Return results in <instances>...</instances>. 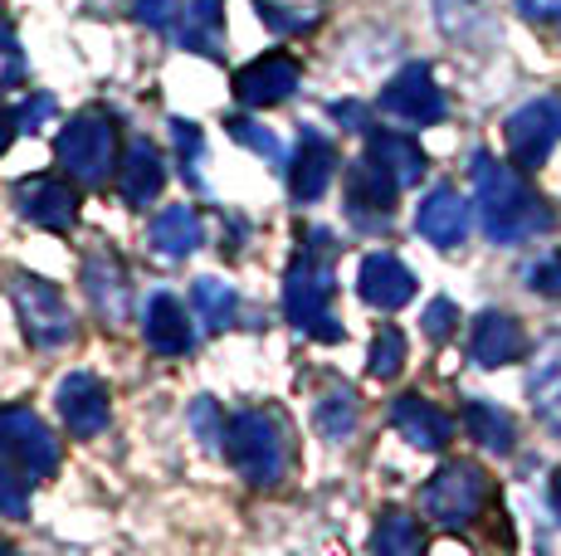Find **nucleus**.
<instances>
[{
    "label": "nucleus",
    "mask_w": 561,
    "mask_h": 556,
    "mask_svg": "<svg viewBox=\"0 0 561 556\" xmlns=\"http://www.w3.org/2000/svg\"><path fill=\"white\" fill-rule=\"evenodd\" d=\"M473 210L493 244H523L537 240L557 224L552 206L517 176V166L499 162V157L479 152L473 157Z\"/></svg>",
    "instance_id": "nucleus-1"
},
{
    "label": "nucleus",
    "mask_w": 561,
    "mask_h": 556,
    "mask_svg": "<svg viewBox=\"0 0 561 556\" xmlns=\"http://www.w3.org/2000/svg\"><path fill=\"white\" fill-rule=\"evenodd\" d=\"M304 254L288 264L284 274V313L298 333L318 337V341H337L342 323L328 313L332 293H337V274H332V234L328 230H304Z\"/></svg>",
    "instance_id": "nucleus-2"
},
{
    "label": "nucleus",
    "mask_w": 561,
    "mask_h": 556,
    "mask_svg": "<svg viewBox=\"0 0 561 556\" xmlns=\"http://www.w3.org/2000/svg\"><path fill=\"white\" fill-rule=\"evenodd\" d=\"M225 454H230L234 474L254 488L284 484L288 464H294V430H288L284 410L264 405V410H240L225 425Z\"/></svg>",
    "instance_id": "nucleus-3"
},
{
    "label": "nucleus",
    "mask_w": 561,
    "mask_h": 556,
    "mask_svg": "<svg viewBox=\"0 0 561 556\" xmlns=\"http://www.w3.org/2000/svg\"><path fill=\"white\" fill-rule=\"evenodd\" d=\"M59 166L69 171L79 186H103L107 171L117 166V117L107 108H83L64 123L59 142Z\"/></svg>",
    "instance_id": "nucleus-4"
},
{
    "label": "nucleus",
    "mask_w": 561,
    "mask_h": 556,
    "mask_svg": "<svg viewBox=\"0 0 561 556\" xmlns=\"http://www.w3.org/2000/svg\"><path fill=\"white\" fill-rule=\"evenodd\" d=\"M489 494H493L489 474L479 464H469V459H455L425 484V512L435 522H445V528H469L489 508Z\"/></svg>",
    "instance_id": "nucleus-5"
},
{
    "label": "nucleus",
    "mask_w": 561,
    "mask_h": 556,
    "mask_svg": "<svg viewBox=\"0 0 561 556\" xmlns=\"http://www.w3.org/2000/svg\"><path fill=\"white\" fill-rule=\"evenodd\" d=\"M0 459L30 478H49L59 468V440L30 405H0Z\"/></svg>",
    "instance_id": "nucleus-6"
},
{
    "label": "nucleus",
    "mask_w": 561,
    "mask_h": 556,
    "mask_svg": "<svg viewBox=\"0 0 561 556\" xmlns=\"http://www.w3.org/2000/svg\"><path fill=\"white\" fill-rule=\"evenodd\" d=\"M561 142V99H533L517 113H508L503 123V147H508V162L517 171H537Z\"/></svg>",
    "instance_id": "nucleus-7"
},
{
    "label": "nucleus",
    "mask_w": 561,
    "mask_h": 556,
    "mask_svg": "<svg viewBox=\"0 0 561 556\" xmlns=\"http://www.w3.org/2000/svg\"><path fill=\"white\" fill-rule=\"evenodd\" d=\"M10 298L20 308V323H25V337L35 347H64L73 337V313L64 303V293L54 283L35 274H15L10 278Z\"/></svg>",
    "instance_id": "nucleus-8"
},
{
    "label": "nucleus",
    "mask_w": 561,
    "mask_h": 556,
    "mask_svg": "<svg viewBox=\"0 0 561 556\" xmlns=\"http://www.w3.org/2000/svg\"><path fill=\"white\" fill-rule=\"evenodd\" d=\"M396 196H401V186H396V176H386L381 166L371 162V157H362V162L347 166V181H342V200H347V216L357 230H386V224L396 220Z\"/></svg>",
    "instance_id": "nucleus-9"
},
{
    "label": "nucleus",
    "mask_w": 561,
    "mask_h": 556,
    "mask_svg": "<svg viewBox=\"0 0 561 556\" xmlns=\"http://www.w3.org/2000/svg\"><path fill=\"white\" fill-rule=\"evenodd\" d=\"M381 113L410 127H430L445 117V89L435 83L430 63H405L391 83L381 89Z\"/></svg>",
    "instance_id": "nucleus-10"
},
{
    "label": "nucleus",
    "mask_w": 561,
    "mask_h": 556,
    "mask_svg": "<svg viewBox=\"0 0 561 556\" xmlns=\"http://www.w3.org/2000/svg\"><path fill=\"white\" fill-rule=\"evenodd\" d=\"M54 410H59V420L69 425L73 440H93V435L107 430L113 405H107V386L99 377H89V371H69V377L54 386Z\"/></svg>",
    "instance_id": "nucleus-11"
},
{
    "label": "nucleus",
    "mask_w": 561,
    "mask_h": 556,
    "mask_svg": "<svg viewBox=\"0 0 561 556\" xmlns=\"http://www.w3.org/2000/svg\"><path fill=\"white\" fill-rule=\"evenodd\" d=\"M15 200H20V216L39 230H54V234H69L79 224V190L59 176H30L15 186Z\"/></svg>",
    "instance_id": "nucleus-12"
},
{
    "label": "nucleus",
    "mask_w": 561,
    "mask_h": 556,
    "mask_svg": "<svg viewBox=\"0 0 561 556\" xmlns=\"http://www.w3.org/2000/svg\"><path fill=\"white\" fill-rule=\"evenodd\" d=\"M83 293H89L93 313L103 317V323H123L127 308H133V283H127V269L123 259H117L107 244L83 254Z\"/></svg>",
    "instance_id": "nucleus-13"
},
{
    "label": "nucleus",
    "mask_w": 561,
    "mask_h": 556,
    "mask_svg": "<svg viewBox=\"0 0 561 556\" xmlns=\"http://www.w3.org/2000/svg\"><path fill=\"white\" fill-rule=\"evenodd\" d=\"M298 79H304V73H298V59L259 55L234 73V99H240L244 108H278V103L298 89Z\"/></svg>",
    "instance_id": "nucleus-14"
},
{
    "label": "nucleus",
    "mask_w": 561,
    "mask_h": 556,
    "mask_svg": "<svg viewBox=\"0 0 561 556\" xmlns=\"http://www.w3.org/2000/svg\"><path fill=\"white\" fill-rule=\"evenodd\" d=\"M469 357H473V367H483V371L523 361L527 357L523 323H517L513 313H479L473 317V333H469Z\"/></svg>",
    "instance_id": "nucleus-15"
},
{
    "label": "nucleus",
    "mask_w": 561,
    "mask_h": 556,
    "mask_svg": "<svg viewBox=\"0 0 561 556\" xmlns=\"http://www.w3.org/2000/svg\"><path fill=\"white\" fill-rule=\"evenodd\" d=\"M332 176H337V147H332L318 127H304V132H298V157H294V166H288V190H294V200H304V206L322 200Z\"/></svg>",
    "instance_id": "nucleus-16"
},
{
    "label": "nucleus",
    "mask_w": 561,
    "mask_h": 556,
    "mask_svg": "<svg viewBox=\"0 0 561 556\" xmlns=\"http://www.w3.org/2000/svg\"><path fill=\"white\" fill-rule=\"evenodd\" d=\"M357 293L376 313H396V308H405L415 298V274L396 254H366L362 274H357Z\"/></svg>",
    "instance_id": "nucleus-17"
},
{
    "label": "nucleus",
    "mask_w": 561,
    "mask_h": 556,
    "mask_svg": "<svg viewBox=\"0 0 561 556\" xmlns=\"http://www.w3.org/2000/svg\"><path fill=\"white\" fill-rule=\"evenodd\" d=\"M391 425H396V435H401L405 444L425 449V454H435V449H445L449 440H455V420H449L435 401H425V395H415V391L396 395Z\"/></svg>",
    "instance_id": "nucleus-18"
},
{
    "label": "nucleus",
    "mask_w": 561,
    "mask_h": 556,
    "mask_svg": "<svg viewBox=\"0 0 561 556\" xmlns=\"http://www.w3.org/2000/svg\"><path fill=\"white\" fill-rule=\"evenodd\" d=\"M415 230L420 240H430L435 250H459L469 234V200L455 186H435L415 210Z\"/></svg>",
    "instance_id": "nucleus-19"
},
{
    "label": "nucleus",
    "mask_w": 561,
    "mask_h": 556,
    "mask_svg": "<svg viewBox=\"0 0 561 556\" xmlns=\"http://www.w3.org/2000/svg\"><path fill=\"white\" fill-rule=\"evenodd\" d=\"M142 333H147V347L161 351V357H186V351L196 347V327H191L186 308H181L171 293H152V298H147Z\"/></svg>",
    "instance_id": "nucleus-20"
},
{
    "label": "nucleus",
    "mask_w": 561,
    "mask_h": 556,
    "mask_svg": "<svg viewBox=\"0 0 561 556\" xmlns=\"http://www.w3.org/2000/svg\"><path fill=\"white\" fill-rule=\"evenodd\" d=\"M161 186H167V162H161V152L147 137H137L127 147L123 166H117V190H123L127 206H152L161 196Z\"/></svg>",
    "instance_id": "nucleus-21"
},
{
    "label": "nucleus",
    "mask_w": 561,
    "mask_h": 556,
    "mask_svg": "<svg viewBox=\"0 0 561 556\" xmlns=\"http://www.w3.org/2000/svg\"><path fill=\"white\" fill-rule=\"evenodd\" d=\"M366 157H371L386 176H396V186H401V190L420 186V176L430 171L420 142H415V137H405V132H366Z\"/></svg>",
    "instance_id": "nucleus-22"
},
{
    "label": "nucleus",
    "mask_w": 561,
    "mask_h": 556,
    "mask_svg": "<svg viewBox=\"0 0 561 556\" xmlns=\"http://www.w3.org/2000/svg\"><path fill=\"white\" fill-rule=\"evenodd\" d=\"M527 395H533V410L542 415L552 430H561V337H547L542 351L533 357Z\"/></svg>",
    "instance_id": "nucleus-23"
},
{
    "label": "nucleus",
    "mask_w": 561,
    "mask_h": 556,
    "mask_svg": "<svg viewBox=\"0 0 561 556\" xmlns=\"http://www.w3.org/2000/svg\"><path fill=\"white\" fill-rule=\"evenodd\" d=\"M205 244V220L196 206H167L152 220V250L167 259H186Z\"/></svg>",
    "instance_id": "nucleus-24"
},
{
    "label": "nucleus",
    "mask_w": 561,
    "mask_h": 556,
    "mask_svg": "<svg viewBox=\"0 0 561 556\" xmlns=\"http://www.w3.org/2000/svg\"><path fill=\"white\" fill-rule=\"evenodd\" d=\"M225 0H186L176 15V39L181 49H196V55H220L225 45Z\"/></svg>",
    "instance_id": "nucleus-25"
},
{
    "label": "nucleus",
    "mask_w": 561,
    "mask_h": 556,
    "mask_svg": "<svg viewBox=\"0 0 561 556\" xmlns=\"http://www.w3.org/2000/svg\"><path fill=\"white\" fill-rule=\"evenodd\" d=\"M463 430H469V440L479 449H489V454H513V444H517L513 415L499 410L493 401H463Z\"/></svg>",
    "instance_id": "nucleus-26"
},
{
    "label": "nucleus",
    "mask_w": 561,
    "mask_h": 556,
    "mask_svg": "<svg viewBox=\"0 0 561 556\" xmlns=\"http://www.w3.org/2000/svg\"><path fill=\"white\" fill-rule=\"evenodd\" d=\"M425 547V532H420V522L410 518L405 508H381L376 512V528H371V552L381 556H410Z\"/></svg>",
    "instance_id": "nucleus-27"
},
{
    "label": "nucleus",
    "mask_w": 561,
    "mask_h": 556,
    "mask_svg": "<svg viewBox=\"0 0 561 556\" xmlns=\"http://www.w3.org/2000/svg\"><path fill=\"white\" fill-rule=\"evenodd\" d=\"M191 303H196L201 323L210 327V333H225V327L234 323V313H240V298H234V288L220 283V278H210V274L191 283Z\"/></svg>",
    "instance_id": "nucleus-28"
},
{
    "label": "nucleus",
    "mask_w": 561,
    "mask_h": 556,
    "mask_svg": "<svg viewBox=\"0 0 561 556\" xmlns=\"http://www.w3.org/2000/svg\"><path fill=\"white\" fill-rule=\"evenodd\" d=\"M318 430L328 435V440H347V435L357 430V395H352L347 386L328 391L318 401Z\"/></svg>",
    "instance_id": "nucleus-29"
},
{
    "label": "nucleus",
    "mask_w": 561,
    "mask_h": 556,
    "mask_svg": "<svg viewBox=\"0 0 561 556\" xmlns=\"http://www.w3.org/2000/svg\"><path fill=\"white\" fill-rule=\"evenodd\" d=\"M405 367V337L401 327H381L371 341V361H366V371H371V381H396Z\"/></svg>",
    "instance_id": "nucleus-30"
},
{
    "label": "nucleus",
    "mask_w": 561,
    "mask_h": 556,
    "mask_svg": "<svg viewBox=\"0 0 561 556\" xmlns=\"http://www.w3.org/2000/svg\"><path fill=\"white\" fill-rule=\"evenodd\" d=\"M225 127H230V137H234V142H244L254 157H264L268 166H284V147H278V137L268 132V127L250 123V117H230V123H225Z\"/></svg>",
    "instance_id": "nucleus-31"
},
{
    "label": "nucleus",
    "mask_w": 561,
    "mask_h": 556,
    "mask_svg": "<svg viewBox=\"0 0 561 556\" xmlns=\"http://www.w3.org/2000/svg\"><path fill=\"white\" fill-rule=\"evenodd\" d=\"M439 25L455 39H469L479 25H489V10L483 0H439Z\"/></svg>",
    "instance_id": "nucleus-32"
},
{
    "label": "nucleus",
    "mask_w": 561,
    "mask_h": 556,
    "mask_svg": "<svg viewBox=\"0 0 561 556\" xmlns=\"http://www.w3.org/2000/svg\"><path fill=\"white\" fill-rule=\"evenodd\" d=\"M0 518H30V474L0 459Z\"/></svg>",
    "instance_id": "nucleus-33"
},
{
    "label": "nucleus",
    "mask_w": 561,
    "mask_h": 556,
    "mask_svg": "<svg viewBox=\"0 0 561 556\" xmlns=\"http://www.w3.org/2000/svg\"><path fill=\"white\" fill-rule=\"evenodd\" d=\"M259 20H264L268 30H278V35H298V30H312V25H318V15H312V10L278 5V0H259Z\"/></svg>",
    "instance_id": "nucleus-34"
},
{
    "label": "nucleus",
    "mask_w": 561,
    "mask_h": 556,
    "mask_svg": "<svg viewBox=\"0 0 561 556\" xmlns=\"http://www.w3.org/2000/svg\"><path fill=\"white\" fill-rule=\"evenodd\" d=\"M523 278H527V288H533V293H542V298H561V250L537 254V259L523 269Z\"/></svg>",
    "instance_id": "nucleus-35"
},
{
    "label": "nucleus",
    "mask_w": 561,
    "mask_h": 556,
    "mask_svg": "<svg viewBox=\"0 0 561 556\" xmlns=\"http://www.w3.org/2000/svg\"><path fill=\"white\" fill-rule=\"evenodd\" d=\"M191 430L201 435L205 449H225V415H220V405H215L210 395H201V401L191 405Z\"/></svg>",
    "instance_id": "nucleus-36"
},
{
    "label": "nucleus",
    "mask_w": 561,
    "mask_h": 556,
    "mask_svg": "<svg viewBox=\"0 0 561 556\" xmlns=\"http://www.w3.org/2000/svg\"><path fill=\"white\" fill-rule=\"evenodd\" d=\"M517 10H523L527 25H537L542 35L561 39V0H517Z\"/></svg>",
    "instance_id": "nucleus-37"
},
{
    "label": "nucleus",
    "mask_w": 561,
    "mask_h": 556,
    "mask_svg": "<svg viewBox=\"0 0 561 556\" xmlns=\"http://www.w3.org/2000/svg\"><path fill=\"white\" fill-rule=\"evenodd\" d=\"M171 142H176V152H181V162H186L191 181H201V171H196V162H201V127L186 123V117H176V123H171Z\"/></svg>",
    "instance_id": "nucleus-38"
},
{
    "label": "nucleus",
    "mask_w": 561,
    "mask_h": 556,
    "mask_svg": "<svg viewBox=\"0 0 561 556\" xmlns=\"http://www.w3.org/2000/svg\"><path fill=\"white\" fill-rule=\"evenodd\" d=\"M420 323H425L430 341H445L449 333H455V323H459V308L449 303V298H435V303L425 308V317H420Z\"/></svg>",
    "instance_id": "nucleus-39"
},
{
    "label": "nucleus",
    "mask_w": 561,
    "mask_h": 556,
    "mask_svg": "<svg viewBox=\"0 0 561 556\" xmlns=\"http://www.w3.org/2000/svg\"><path fill=\"white\" fill-rule=\"evenodd\" d=\"M181 5H186V0H133V15L142 20V25L161 30V25H171V20L181 15Z\"/></svg>",
    "instance_id": "nucleus-40"
},
{
    "label": "nucleus",
    "mask_w": 561,
    "mask_h": 556,
    "mask_svg": "<svg viewBox=\"0 0 561 556\" xmlns=\"http://www.w3.org/2000/svg\"><path fill=\"white\" fill-rule=\"evenodd\" d=\"M49 117H54V99H49V93H35V99H25V103L15 108L20 132H35V127L49 123Z\"/></svg>",
    "instance_id": "nucleus-41"
},
{
    "label": "nucleus",
    "mask_w": 561,
    "mask_h": 556,
    "mask_svg": "<svg viewBox=\"0 0 561 556\" xmlns=\"http://www.w3.org/2000/svg\"><path fill=\"white\" fill-rule=\"evenodd\" d=\"M15 79H20V45H15V35L0 25V89Z\"/></svg>",
    "instance_id": "nucleus-42"
},
{
    "label": "nucleus",
    "mask_w": 561,
    "mask_h": 556,
    "mask_svg": "<svg viewBox=\"0 0 561 556\" xmlns=\"http://www.w3.org/2000/svg\"><path fill=\"white\" fill-rule=\"evenodd\" d=\"M332 113H337L342 123H347V132H371V113H366L362 103H337Z\"/></svg>",
    "instance_id": "nucleus-43"
},
{
    "label": "nucleus",
    "mask_w": 561,
    "mask_h": 556,
    "mask_svg": "<svg viewBox=\"0 0 561 556\" xmlns=\"http://www.w3.org/2000/svg\"><path fill=\"white\" fill-rule=\"evenodd\" d=\"M20 132V123H15V113H5L0 108V157H5V147H10V137Z\"/></svg>",
    "instance_id": "nucleus-44"
},
{
    "label": "nucleus",
    "mask_w": 561,
    "mask_h": 556,
    "mask_svg": "<svg viewBox=\"0 0 561 556\" xmlns=\"http://www.w3.org/2000/svg\"><path fill=\"white\" fill-rule=\"evenodd\" d=\"M552 508H557V518H561V468H557V478H552Z\"/></svg>",
    "instance_id": "nucleus-45"
},
{
    "label": "nucleus",
    "mask_w": 561,
    "mask_h": 556,
    "mask_svg": "<svg viewBox=\"0 0 561 556\" xmlns=\"http://www.w3.org/2000/svg\"><path fill=\"white\" fill-rule=\"evenodd\" d=\"M0 552H10V542H5V537H0Z\"/></svg>",
    "instance_id": "nucleus-46"
}]
</instances>
